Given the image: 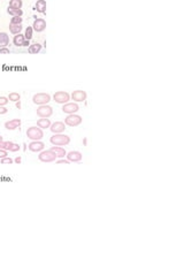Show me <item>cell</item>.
Here are the masks:
<instances>
[{"mask_svg":"<svg viewBox=\"0 0 184 259\" xmlns=\"http://www.w3.org/2000/svg\"><path fill=\"white\" fill-rule=\"evenodd\" d=\"M50 142L53 145H56V146H65V145H68L70 143V137L68 135H65V134H54L50 138Z\"/></svg>","mask_w":184,"mask_h":259,"instance_id":"obj_1","label":"cell"},{"mask_svg":"<svg viewBox=\"0 0 184 259\" xmlns=\"http://www.w3.org/2000/svg\"><path fill=\"white\" fill-rule=\"evenodd\" d=\"M27 137L31 140H40L44 137L43 129H40L39 127H30L27 130Z\"/></svg>","mask_w":184,"mask_h":259,"instance_id":"obj_2","label":"cell"},{"mask_svg":"<svg viewBox=\"0 0 184 259\" xmlns=\"http://www.w3.org/2000/svg\"><path fill=\"white\" fill-rule=\"evenodd\" d=\"M32 101L33 104L36 105H46L51 101V96L48 93H45V92H39V93H36L33 95L32 97Z\"/></svg>","mask_w":184,"mask_h":259,"instance_id":"obj_3","label":"cell"},{"mask_svg":"<svg viewBox=\"0 0 184 259\" xmlns=\"http://www.w3.org/2000/svg\"><path fill=\"white\" fill-rule=\"evenodd\" d=\"M56 154L55 152H53L52 150H43L42 152H39V156H38V159L42 162H53L56 160Z\"/></svg>","mask_w":184,"mask_h":259,"instance_id":"obj_4","label":"cell"},{"mask_svg":"<svg viewBox=\"0 0 184 259\" xmlns=\"http://www.w3.org/2000/svg\"><path fill=\"white\" fill-rule=\"evenodd\" d=\"M82 116L77 115V114H68V116L65 119V124L69 126V127H77L82 123Z\"/></svg>","mask_w":184,"mask_h":259,"instance_id":"obj_5","label":"cell"},{"mask_svg":"<svg viewBox=\"0 0 184 259\" xmlns=\"http://www.w3.org/2000/svg\"><path fill=\"white\" fill-rule=\"evenodd\" d=\"M53 99L58 104H66L70 100V95L66 91H58L53 95Z\"/></svg>","mask_w":184,"mask_h":259,"instance_id":"obj_6","label":"cell"},{"mask_svg":"<svg viewBox=\"0 0 184 259\" xmlns=\"http://www.w3.org/2000/svg\"><path fill=\"white\" fill-rule=\"evenodd\" d=\"M52 114H53V108L48 106L47 104L46 105H40L37 108V115L39 118H50Z\"/></svg>","mask_w":184,"mask_h":259,"instance_id":"obj_7","label":"cell"},{"mask_svg":"<svg viewBox=\"0 0 184 259\" xmlns=\"http://www.w3.org/2000/svg\"><path fill=\"white\" fill-rule=\"evenodd\" d=\"M78 109L79 106L77 105V103H66L62 106V111L66 114H75Z\"/></svg>","mask_w":184,"mask_h":259,"instance_id":"obj_8","label":"cell"},{"mask_svg":"<svg viewBox=\"0 0 184 259\" xmlns=\"http://www.w3.org/2000/svg\"><path fill=\"white\" fill-rule=\"evenodd\" d=\"M87 97V93L83 90H76L74 91L71 95H70V98L76 101V103H81V101H84Z\"/></svg>","mask_w":184,"mask_h":259,"instance_id":"obj_9","label":"cell"},{"mask_svg":"<svg viewBox=\"0 0 184 259\" xmlns=\"http://www.w3.org/2000/svg\"><path fill=\"white\" fill-rule=\"evenodd\" d=\"M28 149L31 152H42L45 149V144L40 140H32L28 145Z\"/></svg>","mask_w":184,"mask_h":259,"instance_id":"obj_10","label":"cell"},{"mask_svg":"<svg viewBox=\"0 0 184 259\" xmlns=\"http://www.w3.org/2000/svg\"><path fill=\"white\" fill-rule=\"evenodd\" d=\"M66 129V124L65 122H61V121H56L54 123L51 124L50 130L53 132V134H62Z\"/></svg>","mask_w":184,"mask_h":259,"instance_id":"obj_11","label":"cell"},{"mask_svg":"<svg viewBox=\"0 0 184 259\" xmlns=\"http://www.w3.org/2000/svg\"><path fill=\"white\" fill-rule=\"evenodd\" d=\"M67 159L70 162H79L83 159V156L79 151H70L67 153Z\"/></svg>","mask_w":184,"mask_h":259,"instance_id":"obj_12","label":"cell"},{"mask_svg":"<svg viewBox=\"0 0 184 259\" xmlns=\"http://www.w3.org/2000/svg\"><path fill=\"white\" fill-rule=\"evenodd\" d=\"M32 29L37 33H42L46 29V21L44 19H36L33 22Z\"/></svg>","mask_w":184,"mask_h":259,"instance_id":"obj_13","label":"cell"},{"mask_svg":"<svg viewBox=\"0 0 184 259\" xmlns=\"http://www.w3.org/2000/svg\"><path fill=\"white\" fill-rule=\"evenodd\" d=\"M21 126V120L20 119H14L9 120L7 122H5V128L7 130H15L17 127Z\"/></svg>","mask_w":184,"mask_h":259,"instance_id":"obj_14","label":"cell"},{"mask_svg":"<svg viewBox=\"0 0 184 259\" xmlns=\"http://www.w3.org/2000/svg\"><path fill=\"white\" fill-rule=\"evenodd\" d=\"M51 120H48V118H40L37 121V127H39L40 129H47L51 127Z\"/></svg>","mask_w":184,"mask_h":259,"instance_id":"obj_15","label":"cell"},{"mask_svg":"<svg viewBox=\"0 0 184 259\" xmlns=\"http://www.w3.org/2000/svg\"><path fill=\"white\" fill-rule=\"evenodd\" d=\"M50 150H52L53 152H55V154H56V157L59 158V159H61V158H65L66 156H67V152L63 148H60V146H56L54 145L53 148H51Z\"/></svg>","mask_w":184,"mask_h":259,"instance_id":"obj_16","label":"cell"},{"mask_svg":"<svg viewBox=\"0 0 184 259\" xmlns=\"http://www.w3.org/2000/svg\"><path fill=\"white\" fill-rule=\"evenodd\" d=\"M4 150H7V151L11 152H16L20 150V145L16 144V143H13V142H5V149Z\"/></svg>","mask_w":184,"mask_h":259,"instance_id":"obj_17","label":"cell"},{"mask_svg":"<svg viewBox=\"0 0 184 259\" xmlns=\"http://www.w3.org/2000/svg\"><path fill=\"white\" fill-rule=\"evenodd\" d=\"M9 44V36L6 33H0V47H6Z\"/></svg>","mask_w":184,"mask_h":259,"instance_id":"obj_18","label":"cell"},{"mask_svg":"<svg viewBox=\"0 0 184 259\" xmlns=\"http://www.w3.org/2000/svg\"><path fill=\"white\" fill-rule=\"evenodd\" d=\"M40 50H42V45L38 43H35L32 45H29V47H28V52L30 54H37L40 52Z\"/></svg>","mask_w":184,"mask_h":259,"instance_id":"obj_19","label":"cell"},{"mask_svg":"<svg viewBox=\"0 0 184 259\" xmlns=\"http://www.w3.org/2000/svg\"><path fill=\"white\" fill-rule=\"evenodd\" d=\"M24 41H25L24 35L17 33V35H15V37H14V39H13V43H14L15 46H22L23 43H24Z\"/></svg>","mask_w":184,"mask_h":259,"instance_id":"obj_20","label":"cell"},{"mask_svg":"<svg viewBox=\"0 0 184 259\" xmlns=\"http://www.w3.org/2000/svg\"><path fill=\"white\" fill-rule=\"evenodd\" d=\"M22 29V24H9V31L13 35H17V33H21Z\"/></svg>","mask_w":184,"mask_h":259,"instance_id":"obj_21","label":"cell"},{"mask_svg":"<svg viewBox=\"0 0 184 259\" xmlns=\"http://www.w3.org/2000/svg\"><path fill=\"white\" fill-rule=\"evenodd\" d=\"M36 9L39 13H45L46 12V1L45 0H38L36 2Z\"/></svg>","mask_w":184,"mask_h":259,"instance_id":"obj_22","label":"cell"},{"mask_svg":"<svg viewBox=\"0 0 184 259\" xmlns=\"http://www.w3.org/2000/svg\"><path fill=\"white\" fill-rule=\"evenodd\" d=\"M8 14L12 16H22L23 15V11L22 9H16V8H11L8 7Z\"/></svg>","mask_w":184,"mask_h":259,"instance_id":"obj_23","label":"cell"},{"mask_svg":"<svg viewBox=\"0 0 184 259\" xmlns=\"http://www.w3.org/2000/svg\"><path fill=\"white\" fill-rule=\"evenodd\" d=\"M9 7L11 8H16V9H21L22 0H11L9 1Z\"/></svg>","mask_w":184,"mask_h":259,"instance_id":"obj_24","label":"cell"},{"mask_svg":"<svg viewBox=\"0 0 184 259\" xmlns=\"http://www.w3.org/2000/svg\"><path fill=\"white\" fill-rule=\"evenodd\" d=\"M8 99H9V101H19L20 99H21V96H20V93L19 92H11L9 95H8Z\"/></svg>","mask_w":184,"mask_h":259,"instance_id":"obj_25","label":"cell"},{"mask_svg":"<svg viewBox=\"0 0 184 259\" xmlns=\"http://www.w3.org/2000/svg\"><path fill=\"white\" fill-rule=\"evenodd\" d=\"M32 33H33L32 27H28V28L25 29V33H24V37H25V39L30 41V39L32 38Z\"/></svg>","mask_w":184,"mask_h":259,"instance_id":"obj_26","label":"cell"},{"mask_svg":"<svg viewBox=\"0 0 184 259\" xmlns=\"http://www.w3.org/2000/svg\"><path fill=\"white\" fill-rule=\"evenodd\" d=\"M22 19L21 16H13V19L11 20V24H22Z\"/></svg>","mask_w":184,"mask_h":259,"instance_id":"obj_27","label":"cell"},{"mask_svg":"<svg viewBox=\"0 0 184 259\" xmlns=\"http://www.w3.org/2000/svg\"><path fill=\"white\" fill-rule=\"evenodd\" d=\"M8 103H9V99L7 97H4V96L0 97V106H5V105H7Z\"/></svg>","mask_w":184,"mask_h":259,"instance_id":"obj_28","label":"cell"},{"mask_svg":"<svg viewBox=\"0 0 184 259\" xmlns=\"http://www.w3.org/2000/svg\"><path fill=\"white\" fill-rule=\"evenodd\" d=\"M13 159H12L11 157H5V158H2L1 159V164L2 165H5V164H8V165H11V164H13Z\"/></svg>","mask_w":184,"mask_h":259,"instance_id":"obj_29","label":"cell"},{"mask_svg":"<svg viewBox=\"0 0 184 259\" xmlns=\"http://www.w3.org/2000/svg\"><path fill=\"white\" fill-rule=\"evenodd\" d=\"M5 157H8V152H7V150L0 149V159H2V158H5Z\"/></svg>","mask_w":184,"mask_h":259,"instance_id":"obj_30","label":"cell"},{"mask_svg":"<svg viewBox=\"0 0 184 259\" xmlns=\"http://www.w3.org/2000/svg\"><path fill=\"white\" fill-rule=\"evenodd\" d=\"M0 54H9V50L7 47H0Z\"/></svg>","mask_w":184,"mask_h":259,"instance_id":"obj_31","label":"cell"},{"mask_svg":"<svg viewBox=\"0 0 184 259\" xmlns=\"http://www.w3.org/2000/svg\"><path fill=\"white\" fill-rule=\"evenodd\" d=\"M8 112V109L5 107V106H0V115H4Z\"/></svg>","mask_w":184,"mask_h":259,"instance_id":"obj_32","label":"cell"},{"mask_svg":"<svg viewBox=\"0 0 184 259\" xmlns=\"http://www.w3.org/2000/svg\"><path fill=\"white\" fill-rule=\"evenodd\" d=\"M69 160L68 159H63V158H61V159H59L58 161H56V164H69Z\"/></svg>","mask_w":184,"mask_h":259,"instance_id":"obj_33","label":"cell"},{"mask_svg":"<svg viewBox=\"0 0 184 259\" xmlns=\"http://www.w3.org/2000/svg\"><path fill=\"white\" fill-rule=\"evenodd\" d=\"M14 161L16 162V164H21V161H22L21 157H16V158H15V160H14Z\"/></svg>","mask_w":184,"mask_h":259,"instance_id":"obj_34","label":"cell"},{"mask_svg":"<svg viewBox=\"0 0 184 259\" xmlns=\"http://www.w3.org/2000/svg\"><path fill=\"white\" fill-rule=\"evenodd\" d=\"M29 45H30V44H29V41H28V39H25V41H24V43H23V45H22V46H24V47H28Z\"/></svg>","mask_w":184,"mask_h":259,"instance_id":"obj_35","label":"cell"},{"mask_svg":"<svg viewBox=\"0 0 184 259\" xmlns=\"http://www.w3.org/2000/svg\"><path fill=\"white\" fill-rule=\"evenodd\" d=\"M0 149H5V142L0 140Z\"/></svg>","mask_w":184,"mask_h":259,"instance_id":"obj_36","label":"cell"},{"mask_svg":"<svg viewBox=\"0 0 184 259\" xmlns=\"http://www.w3.org/2000/svg\"><path fill=\"white\" fill-rule=\"evenodd\" d=\"M15 105H16V107L20 109V108H21V101H20V100H19V101H16V103H15Z\"/></svg>","mask_w":184,"mask_h":259,"instance_id":"obj_37","label":"cell"},{"mask_svg":"<svg viewBox=\"0 0 184 259\" xmlns=\"http://www.w3.org/2000/svg\"><path fill=\"white\" fill-rule=\"evenodd\" d=\"M83 144H84V145H87V138H83Z\"/></svg>","mask_w":184,"mask_h":259,"instance_id":"obj_38","label":"cell"},{"mask_svg":"<svg viewBox=\"0 0 184 259\" xmlns=\"http://www.w3.org/2000/svg\"><path fill=\"white\" fill-rule=\"evenodd\" d=\"M0 140H2V136L1 135H0Z\"/></svg>","mask_w":184,"mask_h":259,"instance_id":"obj_39","label":"cell"}]
</instances>
